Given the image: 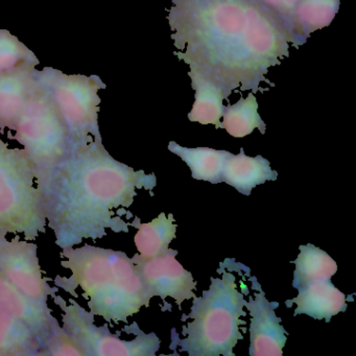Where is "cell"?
Listing matches in <instances>:
<instances>
[{"mask_svg":"<svg viewBox=\"0 0 356 356\" xmlns=\"http://www.w3.org/2000/svg\"><path fill=\"white\" fill-rule=\"evenodd\" d=\"M37 355L86 356V353L70 334L60 327L41 347Z\"/></svg>","mask_w":356,"mask_h":356,"instance_id":"24","label":"cell"},{"mask_svg":"<svg viewBox=\"0 0 356 356\" xmlns=\"http://www.w3.org/2000/svg\"><path fill=\"white\" fill-rule=\"evenodd\" d=\"M36 66L22 63L0 72V131H15L20 116L38 85Z\"/></svg>","mask_w":356,"mask_h":356,"instance_id":"13","label":"cell"},{"mask_svg":"<svg viewBox=\"0 0 356 356\" xmlns=\"http://www.w3.org/2000/svg\"><path fill=\"white\" fill-rule=\"evenodd\" d=\"M188 76L195 92V103L188 113V120L201 124H213L216 129H222L220 120L225 110L222 102L225 99L229 102L226 91L197 70L189 68Z\"/></svg>","mask_w":356,"mask_h":356,"instance_id":"16","label":"cell"},{"mask_svg":"<svg viewBox=\"0 0 356 356\" xmlns=\"http://www.w3.org/2000/svg\"><path fill=\"white\" fill-rule=\"evenodd\" d=\"M245 303L234 275L224 270L222 278H211L201 298H193L191 314L183 318L193 320L183 328L186 337L170 348L179 346L191 356H235L233 349L243 339L239 327L245 324Z\"/></svg>","mask_w":356,"mask_h":356,"instance_id":"4","label":"cell"},{"mask_svg":"<svg viewBox=\"0 0 356 356\" xmlns=\"http://www.w3.org/2000/svg\"><path fill=\"white\" fill-rule=\"evenodd\" d=\"M168 149L180 157L191 170L195 180L206 181L212 184L222 182V172L230 153L210 147H184L170 141Z\"/></svg>","mask_w":356,"mask_h":356,"instance_id":"18","label":"cell"},{"mask_svg":"<svg viewBox=\"0 0 356 356\" xmlns=\"http://www.w3.org/2000/svg\"><path fill=\"white\" fill-rule=\"evenodd\" d=\"M22 63L39 65L40 61L30 49L9 31L0 30V72L12 70Z\"/></svg>","mask_w":356,"mask_h":356,"instance_id":"23","label":"cell"},{"mask_svg":"<svg viewBox=\"0 0 356 356\" xmlns=\"http://www.w3.org/2000/svg\"><path fill=\"white\" fill-rule=\"evenodd\" d=\"M0 312L26 323L40 339L41 347L60 328L47 303L31 299L0 275Z\"/></svg>","mask_w":356,"mask_h":356,"instance_id":"12","label":"cell"},{"mask_svg":"<svg viewBox=\"0 0 356 356\" xmlns=\"http://www.w3.org/2000/svg\"><path fill=\"white\" fill-rule=\"evenodd\" d=\"M63 310L62 328L80 346L86 356H155L160 349V339L155 333L138 329L135 339H120L108 329V325L95 326L93 314L74 299L70 304L62 297H54Z\"/></svg>","mask_w":356,"mask_h":356,"instance_id":"8","label":"cell"},{"mask_svg":"<svg viewBox=\"0 0 356 356\" xmlns=\"http://www.w3.org/2000/svg\"><path fill=\"white\" fill-rule=\"evenodd\" d=\"M178 251L168 249L153 257H143L136 254L132 258L149 297H160L162 300L172 298L178 305L185 300L195 297L193 293L197 282L193 274L185 270L176 259Z\"/></svg>","mask_w":356,"mask_h":356,"instance_id":"10","label":"cell"},{"mask_svg":"<svg viewBox=\"0 0 356 356\" xmlns=\"http://www.w3.org/2000/svg\"><path fill=\"white\" fill-rule=\"evenodd\" d=\"M62 266L72 272L70 278L58 276L56 285L74 296L81 287L93 316L107 322L128 323L141 307H149V291L126 253L85 245L62 249Z\"/></svg>","mask_w":356,"mask_h":356,"instance_id":"3","label":"cell"},{"mask_svg":"<svg viewBox=\"0 0 356 356\" xmlns=\"http://www.w3.org/2000/svg\"><path fill=\"white\" fill-rule=\"evenodd\" d=\"M222 129L235 138H243L258 129L261 134L266 130V124L258 113V103L255 95L250 92L247 97H241L234 105L225 106Z\"/></svg>","mask_w":356,"mask_h":356,"instance_id":"22","label":"cell"},{"mask_svg":"<svg viewBox=\"0 0 356 356\" xmlns=\"http://www.w3.org/2000/svg\"><path fill=\"white\" fill-rule=\"evenodd\" d=\"M0 275L31 299L47 303L55 297L57 289L49 286L42 276L35 243L20 241L19 237L7 239L0 235Z\"/></svg>","mask_w":356,"mask_h":356,"instance_id":"9","label":"cell"},{"mask_svg":"<svg viewBox=\"0 0 356 356\" xmlns=\"http://www.w3.org/2000/svg\"><path fill=\"white\" fill-rule=\"evenodd\" d=\"M156 184L155 175L118 161L102 139L91 138L74 143L37 188L56 245L65 249L103 238L108 230L129 232L120 212L132 205L137 189L152 191Z\"/></svg>","mask_w":356,"mask_h":356,"instance_id":"2","label":"cell"},{"mask_svg":"<svg viewBox=\"0 0 356 356\" xmlns=\"http://www.w3.org/2000/svg\"><path fill=\"white\" fill-rule=\"evenodd\" d=\"M35 168L24 149L0 139V235L24 234L26 241L45 233L42 195L35 186Z\"/></svg>","mask_w":356,"mask_h":356,"instance_id":"5","label":"cell"},{"mask_svg":"<svg viewBox=\"0 0 356 356\" xmlns=\"http://www.w3.org/2000/svg\"><path fill=\"white\" fill-rule=\"evenodd\" d=\"M38 81L16 124L15 135H8L24 145L35 168L36 185L68 155L74 145L49 89Z\"/></svg>","mask_w":356,"mask_h":356,"instance_id":"6","label":"cell"},{"mask_svg":"<svg viewBox=\"0 0 356 356\" xmlns=\"http://www.w3.org/2000/svg\"><path fill=\"white\" fill-rule=\"evenodd\" d=\"M278 172L272 170L268 160L262 156L250 157L241 149L238 155L230 153L222 172V182L234 187L238 193L251 195L252 191L266 181H276Z\"/></svg>","mask_w":356,"mask_h":356,"instance_id":"15","label":"cell"},{"mask_svg":"<svg viewBox=\"0 0 356 356\" xmlns=\"http://www.w3.org/2000/svg\"><path fill=\"white\" fill-rule=\"evenodd\" d=\"M289 31V22L300 0H256Z\"/></svg>","mask_w":356,"mask_h":356,"instance_id":"25","label":"cell"},{"mask_svg":"<svg viewBox=\"0 0 356 356\" xmlns=\"http://www.w3.org/2000/svg\"><path fill=\"white\" fill-rule=\"evenodd\" d=\"M174 222V216L163 212L147 224H141L140 220L135 218L132 226L137 229L134 241L139 255L153 257L170 249V243L176 237L177 225Z\"/></svg>","mask_w":356,"mask_h":356,"instance_id":"19","label":"cell"},{"mask_svg":"<svg viewBox=\"0 0 356 356\" xmlns=\"http://www.w3.org/2000/svg\"><path fill=\"white\" fill-rule=\"evenodd\" d=\"M175 56L233 91L274 87L268 70L296 47L287 29L256 0H172L168 11Z\"/></svg>","mask_w":356,"mask_h":356,"instance_id":"1","label":"cell"},{"mask_svg":"<svg viewBox=\"0 0 356 356\" xmlns=\"http://www.w3.org/2000/svg\"><path fill=\"white\" fill-rule=\"evenodd\" d=\"M39 80L49 89L74 143L102 139L99 128V91L106 84L99 76H67L55 68L36 72Z\"/></svg>","mask_w":356,"mask_h":356,"instance_id":"7","label":"cell"},{"mask_svg":"<svg viewBox=\"0 0 356 356\" xmlns=\"http://www.w3.org/2000/svg\"><path fill=\"white\" fill-rule=\"evenodd\" d=\"M339 5L341 0H300L289 22L296 47L304 44L312 33L329 26Z\"/></svg>","mask_w":356,"mask_h":356,"instance_id":"17","label":"cell"},{"mask_svg":"<svg viewBox=\"0 0 356 356\" xmlns=\"http://www.w3.org/2000/svg\"><path fill=\"white\" fill-rule=\"evenodd\" d=\"M300 254L293 261L296 268L293 273V287L314 281L329 280L337 273V264L326 252L312 243L300 245Z\"/></svg>","mask_w":356,"mask_h":356,"instance_id":"21","label":"cell"},{"mask_svg":"<svg viewBox=\"0 0 356 356\" xmlns=\"http://www.w3.org/2000/svg\"><path fill=\"white\" fill-rule=\"evenodd\" d=\"M258 293L245 301V306L251 314L250 349L251 356H281L286 343V331L282 320L275 314L278 302H270L257 282Z\"/></svg>","mask_w":356,"mask_h":356,"instance_id":"11","label":"cell"},{"mask_svg":"<svg viewBox=\"0 0 356 356\" xmlns=\"http://www.w3.org/2000/svg\"><path fill=\"white\" fill-rule=\"evenodd\" d=\"M40 349V339L26 323L0 312V356L37 355Z\"/></svg>","mask_w":356,"mask_h":356,"instance_id":"20","label":"cell"},{"mask_svg":"<svg viewBox=\"0 0 356 356\" xmlns=\"http://www.w3.org/2000/svg\"><path fill=\"white\" fill-rule=\"evenodd\" d=\"M297 289L299 291L297 298L285 302L286 307L291 304L297 305L293 316L306 314L316 320L329 322L332 316L347 310L345 293L337 289L330 279L314 281Z\"/></svg>","mask_w":356,"mask_h":356,"instance_id":"14","label":"cell"}]
</instances>
